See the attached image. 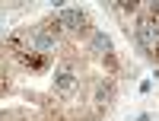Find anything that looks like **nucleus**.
<instances>
[{
  "label": "nucleus",
  "instance_id": "nucleus-4",
  "mask_svg": "<svg viewBox=\"0 0 159 121\" xmlns=\"http://www.w3.org/2000/svg\"><path fill=\"white\" fill-rule=\"evenodd\" d=\"M57 83H61V89H70V86H73V73H67V70H64V73L57 77Z\"/></svg>",
  "mask_w": 159,
  "mask_h": 121
},
{
  "label": "nucleus",
  "instance_id": "nucleus-3",
  "mask_svg": "<svg viewBox=\"0 0 159 121\" xmlns=\"http://www.w3.org/2000/svg\"><path fill=\"white\" fill-rule=\"evenodd\" d=\"M92 48H96V51H108V48H111V42H108V35H102V32H99L96 38H92Z\"/></svg>",
  "mask_w": 159,
  "mask_h": 121
},
{
  "label": "nucleus",
  "instance_id": "nucleus-6",
  "mask_svg": "<svg viewBox=\"0 0 159 121\" xmlns=\"http://www.w3.org/2000/svg\"><path fill=\"white\" fill-rule=\"evenodd\" d=\"M140 121H147V118H140Z\"/></svg>",
  "mask_w": 159,
  "mask_h": 121
},
{
  "label": "nucleus",
  "instance_id": "nucleus-5",
  "mask_svg": "<svg viewBox=\"0 0 159 121\" xmlns=\"http://www.w3.org/2000/svg\"><path fill=\"white\" fill-rule=\"evenodd\" d=\"M35 45H38V48H51V38H48V35H38Z\"/></svg>",
  "mask_w": 159,
  "mask_h": 121
},
{
  "label": "nucleus",
  "instance_id": "nucleus-2",
  "mask_svg": "<svg viewBox=\"0 0 159 121\" xmlns=\"http://www.w3.org/2000/svg\"><path fill=\"white\" fill-rule=\"evenodd\" d=\"M61 22L70 26V29H80V26L86 22V16H83L80 10H64V13H61Z\"/></svg>",
  "mask_w": 159,
  "mask_h": 121
},
{
  "label": "nucleus",
  "instance_id": "nucleus-1",
  "mask_svg": "<svg viewBox=\"0 0 159 121\" xmlns=\"http://www.w3.org/2000/svg\"><path fill=\"white\" fill-rule=\"evenodd\" d=\"M137 38H140V45H143V48H153V45H156V38H159V32H156V26H153V22H143V26H140V32H137Z\"/></svg>",
  "mask_w": 159,
  "mask_h": 121
}]
</instances>
